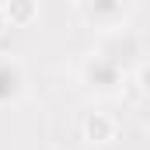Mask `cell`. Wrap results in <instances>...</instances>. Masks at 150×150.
<instances>
[{"label":"cell","instance_id":"1","mask_svg":"<svg viewBox=\"0 0 150 150\" xmlns=\"http://www.w3.org/2000/svg\"><path fill=\"white\" fill-rule=\"evenodd\" d=\"M80 80L87 84V91L101 94V98H112L122 91V80H126V70L119 67V59L108 56V52H91L80 67Z\"/></svg>","mask_w":150,"mask_h":150},{"label":"cell","instance_id":"2","mask_svg":"<svg viewBox=\"0 0 150 150\" xmlns=\"http://www.w3.org/2000/svg\"><path fill=\"white\" fill-rule=\"evenodd\" d=\"M25 84H28L25 67L18 59H11V56H0V108L11 105V101H18L21 91H25Z\"/></svg>","mask_w":150,"mask_h":150},{"label":"cell","instance_id":"3","mask_svg":"<svg viewBox=\"0 0 150 150\" xmlns=\"http://www.w3.org/2000/svg\"><path fill=\"white\" fill-rule=\"evenodd\" d=\"M119 136V122H115L108 112H87L84 115V140L87 143H112Z\"/></svg>","mask_w":150,"mask_h":150},{"label":"cell","instance_id":"4","mask_svg":"<svg viewBox=\"0 0 150 150\" xmlns=\"http://www.w3.org/2000/svg\"><path fill=\"white\" fill-rule=\"evenodd\" d=\"M84 14H87L94 25H101V28H115V25H122L126 4H122V0H94V4H87Z\"/></svg>","mask_w":150,"mask_h":150},{"label":"cell","instance_id":"5","mask_svg":"<svg viewBox=\"0 0 150 150\" xmlns=\"http://www.w3.org/2000/svg\"><path fill=\"white\" fill-rule=\"evenodd\" d=\"M4 14L11 28H28L38 21V0H4Z\"/></svg>","mask_w":150,"mask_h":150},{"label":"cell","instance_id":"6","mask_svg":"<svg viewBox=\"0 0 150 150\" xmlns=\"http://www.w3.org/2000/svg\"><path fill=\"white\" fill-rule=\"evenodd\" d=\"M136 87H140V94H147V98H150V63L140 67V74H136Z\"/></svg>","mask_w":150,"mask_h":150},{"label":"cell","instance_id":"7","mask_svg":"<svg viewBox=\"0 0 150 150\" xmlns=\"http://www.w3.org/2000/svg\"><path fill=\"white\" fill-rule=\"evenodd\" d=\"M7 28H11V25H7V14H4V4H0V38L7 35Z\"/></svg>","mask_w":150,"mask_h":150}]
</instances>
